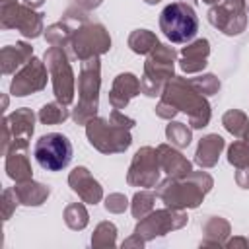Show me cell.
I'll return each mask as SVG.
<instances>
[{"instance_id":"cell-1","label":"cell","mask_w":249,"mask_h":249,"mask_svg":"<svg viewBox=\"0 0 249 249\" xmlns=\"http://www.w3.org/2000/svg\"><path fill=\"white\" fill-rule=\"evenodd\" d=\"M212 187L214 179L206 171H191L185 177H165L156 185V195L165 206L187 210L198 208Z\"/></svg>"},{"instance_id":"cell-2","label":"cell","mask_w":249,"mask_h":249,"mask_svg":"<svg viewBox=\"0 0 249 249\" xmlns=\"http://www.w3.org/2000/svg\"><path fill=\"white\" fill-rule=\"evenodd\" d=\"M136 124L132 117L123 115L119 109H113L109 119L93 117L86 124V136L89 144L101 154H123L132 144L130 130Z\"/></svg>"},{"instance_id":"cell-3","label":"cell","mask_w":249,"mask_h":249,"mask_svg":"<svg viewBox=\"0 0 249 249\" xmlns=\"http://www.w3.org/2000/svg\"><path fill=\"white\" fill-rule=\"evenodd\" d=\"M160 97H161V101H165L173 109H177V113L179 111L185 113L189 117V126L191 128L208 126L210 117H212L210 103H208L206 95H202L195 89L191 80H187L183 76H173L165 84Z\"/></svg>"},{"instance_id":"cell-4","label":"cell","mask_w":249,"mask_h":249,"mask_svg":"<svg viewBox=\"0 0 249 249\" xmlns=\"http://www.w3.org/2000/svg\"><path fill=\"white\" fill-rule=\"evenodd\" d=\"M99 88H101V60L99 56L88 58L80 66L78 74V103L72 109V121L76 124H88L97 117L99 109Z\"/></svg>"},{"instance_id":"cell-5","label":"cell","mask_w":249,"mask_h":249,"mask_svg":"<svg viewBox=\"0 0 249 249\" xmlns=\"http://www.w3.org/2000/svg\"><path fill=\"white\" fill-rule=\"evenodd\" d=\"M177 51L171 45L158 43L150 54H146L144 74L140 78V89L148 97H160L165 84L175 76Z\"/></svg>"},{"instance_id":"cell-6","label":"cell","mask_w":249,"mask_h":249,"mask_svg":"<svg viewBox=\"0 0 249 249\" xmlns=\"http://www.w3.org/2000/svg\"><path fill=\"white\" fill-rule=\"evenodd\" d=\"M109 49H111V35L105 29V25L99 21H91L88 18L72 29L66 53L68 56L84 62L88 58L109 53Z\"/></svg>"},{"instance_id":"cell-7","label":"cell","mask_w":249,"mask_h":249,"mask_svg":"<svg viewBox=\"0 0 249 249\" xmlns=\"http://www.w3.org/2000/svg\"><path fill=\"white\" fill-rule=\"evenodd\" d=\"M160 29L171 43H191L198 31V18L191 4L171 2L160 14Z\"/></svg>"},{"instance_id":"cell-8","label":"cell","mask_w":249,"mask_h":249,"mask_svg":"<svg viewBox=\"0 0 249 249\" xmlns=\"http://www.w3.org/2000/svg\"><path fill=\"white\" fill-rule=\"evenodd\" d=\"M43 60L51 74L53 93H54L56 101L70 105L74 101V93H76V76H74L68 53L60 47H49L45 51Z\"/></svg>"},{"instance_id":"cell-9","label":"cell","mask_w":249,"mask_h":249,"mask_svg":"<svg viewBox=\"0 0 249 249\" xmlns=\"http://www.w3.org/2000/svg\"><path fill=\"white\" fill-rule=\"evenodd\" d=\"M33 156L43 169L60 171L72 160V142L60 132L43 134L33 146Z\"/></svg>"},{"instance_id":"cell-10","label":"cell","mask_w":249,"mask_h":249,"mask_svg":"<svg viewBox=\"0 0 249 249\" xmlns=\"http://www.w3.org/2000/svg\"><path fill=\"white\" fill-rule=\"evenodd\" d=\"M35 130V113L27 107H19L4 117L2 121V154L6 156L10 148H29V140Z\"/></svg>"},{"instance_id":"cell-11","label":"cell","mask_w":249,"mask_h":249,"mask_svg":"<svg viewBox=\"0 0 249 249\" xmlns=\"http://www.w3.org/2000/svg\"><path fill=\"white\" fill-rule=\"evenodd\" d=\"M189 216L185 210H177V208H160V210H152L150 214H146L144 218H140L134 226V233L140 235L144 241H152L156 237H163L173 230H181L187 224Z\"/></svg>"},{"instance_id":"cell-12","label":"cell","mask_w":249,"mask_h":249,"mask_svg":"<svg viewBox=\"0 0 249 249\" xmlns=\"http://www.w3.org/2000/svg\"><path fill=\"white\" fill-rule=\"evenodd\" d=\"M0 25L4 29H18L27 39H35L45 31L43 14L21 2L0 6Z\"/></svg>"},{"instance_id":"cell-13","label":"cell","mask_w":249,"mask_h":249,"mask_svg":"<svg viewBox=\"0 0 249 249\" xmlns=\"http://www.w3.org/2000/svg\"><path fill=\"white\" fill-rule=\"evenodd\" d=\"M208 21L212 27L222 31L224 35H239L247 27V2L245 0H222L214 4L208 14Z\"/></svg>"},{"instance_id":"cell-14","label":"cell","mask_w":249,"mask_h":249,"mask_svg":"<svg viewBox=\"0 0 249 249\" xmlns=\"http://www.w3.org/2000/svg\"><path fill=\"white\" fill-rule=\"evenodd\" d=\"M160 161L158 152L152 146H142L132 156V161L126 171V183L130 187H144L152 189L160 183Z\"/></svg>"},{"instance_id":"cell-15","label":"cell","mask_w":249,"mask_h":249,"mask_svg":"<svg viewBox=\"0 0 249 249\" xmlns=\"http://www.w3.org/2000/svg\"><path fill=\"white\" fill-rule=\"evenodd\" d=\"M51 78L45 60L33 56L27 64H23L16 74L14 80L10 84V93L14 97H25L31 93H37L41 89H45L47 80Z\"/></svg>"},{"instance_id":"cell-16","label":"cell","mask_w":249,"mask_h":249,"mask_svg":"<svg viewBox=\"0 0 249 249\" xmlns=\"http://www.w3.org/2000/svg\"><path fill=\"white\" fill-rule=\"evenodd\" d=\"M68 185L86 204H97L103 198V187L84 165H78L68 173Z\"/></svg>"},{"instance_id":"cell-17","label":"cell","mask_w":249,"mask_h":249,"mask_svg":"<svg viewBox=\"0 0 249 249\" xmlns=\"http://www.w3.org/2000/svg\"><path fill=\"white\" fill-rule=\"evenodd\" d=\"M210 54V41L208 39H195L187 43L179 53V68L185 74H196L202 72L208 64Z\"/></svg>"},{"instance_id":"cell-18","label":"cell","mask_w":249,"mask_h":249,"mask_svg":"<svg viewBox=\"0 0 249 249\" xmlns=\"http://www.w3.org/2000/svg\"><path fill=\"white\" fill-rule=\"evenodd\" d=\"M140 80L132 72H121L115 76L113 86L109 89V103L113 109H124L132 97L140 93Z\"/></svg>"},{"instance_id":"cell-19","label":"cell","mask_w":249,"mask_h":249,"mask_svg":"<svg viewBox=\"0 0 249 249\" xmlns=\"http://www.w3.org/2000/svg\"><path fill=\"white\" fill-rule=\"evenodd\" d=\"M156 152H158L160 167L161 171L167 173V177H185L193 171V163L173 144H160Z\"/></svg>"},{"instance_id":"cell-20","label":"cell","mask_w":249,"mask_h":249,"mask_svg":"<svg viewBox=\"0 0 249 249\" xmlns=\"http://www.w3.org/2000/svg\"><path fill=\"white\" fill-rule=\"evenodd\" d=\"M33 58V47L25 41H18L16 45H6L0 51V68L2 74H16L18 68L27 64Z\"/></svg>"},{"instance_id":"cell-21","label":"cell","mask_w":249,"mask_h":249,"mask_svg":"<svg viewBox=\"0 0 249 249\" xmlns=\"http://www.w3.org/2000/svg\"><path fill=\"white\" fill-rule=\"evenodd\" d=\"M226 142L220 134H206L198 140V146H196V152H195V163L202 169H208V167H214L218 163V158L224 150Z\"/></svg>"},{"instance_id":"cell-22","label":"cell","mask_w":249,"mask_h":249,"mask_svg":"<svg viewBox=\"0 0 249 249\" xmlns=\"http://www.w3.org/2000/svg\"><path fill=\"white\" fill-rule=\"evenodd\" d=\"M231 233V226L222 216H208L202 224V235L200 247H224L226 239Z\"/></svg>"},{"instance_id":"cell-23","label":"cell","mask_w":249,"mask_h":249,"mask_svg":"<svg viewBox=\"0 0 249 249\" xmlns=\"http://www.w3.org/2000/svg\"><path fill=\"white\" fill-rule=\"evenodd\" d=\"M14 191L19 198V204H23V206H41L51 196V189L39 181H33V179L16 183Z\"/></svg>"},{"instance_id":"cell-24","label":"cell","mask_w":249,"mask_h":249,"mask_svg":"<svg viewBox=\"0 0 249 249\" xmlns=\"http://www.w3.org/2000/svg\"><path fill=\"white\" fill-rule=\"evenodd\" d=\"M6 173L16 183L33 179V169L27 158V150L21 148H10L6 154Z\"/></svg>"},{"instance_id":"cell-25","label":"cell","mask_w":249,"mask_h":249,"mask_svg":"<svg viewBox=\"0 0 249 249\" xmlns=\"http://www.w3.org/2000/svg\"><path fill=\"white\" fill-rule=\"evenodd\" d=\"M126 43H128V47H130L132 53H136V54H150L154 51V47L160 43V39L150 29H134L128 35V41Z\"/></svg>"},{"instance_id":"cell-26","label":"cell","mask_w":249,"mask_h":249,"mask_svg":"<svg viewBox=\"0 0 249 249\" xmlns=\"http://www.w3.org/2000/svg\"><path fill=\"white\" fill-rule=\"evenodd\" d=\"M117 245V226L113 222H99L91 233V247L107 249Z\"/></svg>"},{"instance_id":"cell-27","label":"cell","mask_w":249,"mask_h":249,"mask_svg":"<svg viewBox=\"0 0 249 249\" xmlns=\"http://www.w3.org/2000/svg\"><path fill=\"white\" fill-rule=\"evenodd\" d=\"M72 113L68 111V105L60 103V101H51V103H45L41 109H39V115L37 119L43 123V124H58V123H64Z\"/></svg>"},{"instance_id":"cell-28","label":"cell","mask_w":249,"mask_h":249,"mask_svg":"<svg viewBox=\"0 0 249 249\" xmlns=\"http://www.w3.org/2000/svg\"><path fill=\"white\" fill-rule=\"evenodd\" d=\"M62 218H64V224L70 230H74V231L84 230L88 226V222H89V214H88V210H86V206L82 202H70V204H66V208L62 212Z\"/></svg>"},{"instance_id":"cell-29","label":"cell","mask_w":249,"mask_h":249,"mask_svg":"<svg viewBox=\"0 0 249 249\" xmlns=\"http://www.w3.org/2000/svg\"><path fill=\"white\" fill-rule=\"evenodd\" d=\"M165 138L175 148H187L191 144V140H193V128L189 124H185V123L169 121V124L165 126Z\"/></svg>"},{"instance_id":"cell-30","label":"cell","mask_w":249,"mask_h":249,"mask_svg":"<svg viewBox=\"0 0 249 249\" xmlns=\"http://www.w3.org/2000/svg\"><path fill=\"white\" fill-rule=\"evenodd\" d=\"M156 193L150 189H140L134 193L132 200H130V212L136 220L144 218L146 214H150L154 210V202H156Z\"/></svg>"},{"instance_id":"cell-31","label":"cell","mask_w":249,"mask_h":249,"mask_svg":"<svg viewBox=\"0 0 249 249\" xmlns=\"http://www.w3.org/2000/svg\"><path fill=\"white\" fill-rule=\"evenodd\" d=\"M247 123H249L247 115H245L243 111H239V109H230V111H226L224 117H222V124H224V128H226L230 134L237 136V138L243 136V130H245Z\"/></svg>"},{"instance_id":"cell-32","label":"cell","mask_w":249,"mask_h":249,"mask_svg":"<svg viewBox=\"0 0 249 249\" xmlns=\"http://www.w3.org/2000/svg\"><path fill=\"white\" fill-rule=\"evenodd\" d=\"M228 161L239 169V167H247L249 165V146L243 140H235L230 144L228 148Z\"/></svg>"},{"instance_id":"cell-33","label":"cell","mask_w":249,"mask_h":249,"mask_svg":"<svg viewBox=\"0 0 249 249\" xmlns=\"http://www.w3.org/2000/svg\"><path fill=\"white\" fill-rule=\"evenodd\" d=\"M191 80V84L195 86V89L198 91V93H202V95H216L218 91H220V88H222V84H220V80L214 76V74H200V76H196V78H189Z\"/></svg>"},{"instance_id":"cell-34","label":"cell","mask_w":249,"mask_h":249,"mask_svg":"<svg viewBox=\"0 0 249 249\" xmlns=\"http://www.w3.org/2000/svg\"><path fill=\"white\" fill-rule=\"evenodd\" d=\"M130 206L128 198L123 193H111L105 196V210L113 212V214H123L126 208Z\"/></svg>"},{"instance_id":"cell-35","label":"cell","mask_w":249,"mask_h":249,"mask_svg":"<svg viewBox=\"0 0 249 249\" xmlns=\"http://www.w3.org/2000/svg\"><path fill=\"white\" fill-rule=\"evenodd\" d=\"M18 204H19V198H18L14 187L12 189H4L2 191V218H4V222L12 218V214H14Z\"/></svg>"},{"instance_id":"cell-36","label":"cell","mask_w":249,"mask_h":249,"mask_svg":"<svg viewBox=\"0 0 249 249\" xmlns=\"http://www.w3.org/2000/svg\"><path fill=\"white\" fill-rule=\"evenodd\" d=\"M101 2L103 0H72V6H76V8L84 10V12H91V10L99 8Z\"/></svg>"},{"instance_id":"cell-37","label":"cell","mask_w":249,"mask_h":249,"mask_svg":"<svg viewBox=\"0 0 249 249\" xmlns=\"http://www.w3.org/2000/svg\"><path fill=\"white\" fill-rule=\"evenodd\" d=\"M235 183L241 189H249V165L247 167H239L235 171Z\"/></svg>"},{"instance_id":"cell-38","label":"cell","mask_w":249,"mask_h":249,"mask_svg":"<svg viewBox=\"0 0 249 249\" xmlns=\"http://www.w3.org/2000/svg\"><path fill=\"white\" fill-rule=\"evenodd\" d=\"M224 247H228V249H247L249 247V239H245V237H231V239H226Z\"/></svg>"},{"instance_id":"cell-39","label":"cell","mask_w":249,"mask_h":249,"mask_svg":"<svg viewBox=\"0 0 249 249\" xmlns=\"http://www.w3.org/2000/svg\"><path fill=\"white\" fill-rule=\"evenodd\" d=\"M144 243H146V241H144L140 235L132 233L128 239H124V241H123V249H124V247H138V249H142V247H144Z\"/></svg>"},{"instance_id":"cell-40","label":"cell","mask_w":249,"mask_h":249,"mask_svg":"<svg viewBox=\"0 0 249 249\" xmlns=\"http://www.w3.org/2000/svg\"><path fill=\"white\" fill-rule=\"evenodd\" d=\"M21 2L27 4V6H31V8H41L45 4V0H21Z\"/></svg>"},{"instance_id":"cell-41","label":"cell","mask_w":249,"mask_h":249,"mask_svg":"<svg viewBox=\"0 0 249 249\" xmlns=\"http://www.w3.org/2000/svg\"><path fill=\"white\" fill-rule=\"evenodd\" d=\"M241 140L249 146V123H247V126H245V130H243V136H241Z\"/></svg>"},{"instance_id":"cell-42","label":"cell","mask_w":249,"mask_h":249,"mask_svg":"<svg viewBox=\"0 0 249 249\" xmlns=\"http://www.w3.org/2000/svg\"><path fill=\"white\" fill-rule=\"evenodd\" d=\"M14 2H19V0H0V6H4V4H14Z\"/></svg>"},{"instance_id":"cell-43","label":"cell","mask_w":249,"mask_h":249,"mask_svg":"<svg viewBox=\"0 0 249 249\" xmlns=\"http://www.w3.org/2000/svg\"><path fill=\"white\" fill-rule=\"evenodd\" d=\"M202 2H204V4H210V6H214V4H218L220 0H202Z\"/></svg>"},{"instance_id":"cell-44","label":"cell","mask_w":249,"mask_h":249,"mask_svg":"<svg viewBox=\"0 0 249 249\" xmlns=\"http://www.w3.org/2000/svg\"><path fill=\"white\" fill-rule=\"evenodd\" d=\"M146 4H158V2H161V0H144Z\"/></svg>"},{"instance_id":"cell-45","label":"cell","mask_w":249,"mask_h":249,"mask_svg":"<svg viewBox=\"0 0 249 249\" xmlns=\"http://www.w3.org/2000/svg\"><path fill=\"white\" fill-rule=\"evenodd\" d=\"M247 12H249V4H247Z\"/></svg>"}]
</instances>
